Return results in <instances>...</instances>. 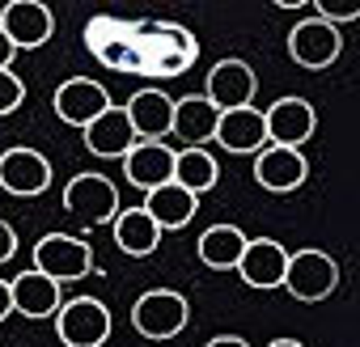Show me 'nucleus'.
Segmentation results:
<instances>
[{
	"instance_id": "1",
	"label": "nucleus",
	"mask_w": 360,
	"mask_h": 347,
	"mask_svg": "<svg viewBox=\"0 0 360 347\" xmlns=\"http://www.w3.org/2000/svg\"><path fill=\"white\" fill-rule=\"evenodd\" d=\"M280 288H288L297 301H305V305H314V301H326L335 288H339V263L326 254V250H314V246H305V250H292L288 254V267H284V284Z\"/></svg>"
},
{
	"instance_id": "2",
	"label": "nucleus",
	"mask_w": 360,
	"mask_h": 347,
	"mask_svg": "<svg viewBox=\"0 0 360 347\" xmlns=\"http://www.w3.org/2000/svg\"><path fill=\"white\" fill-rule=\"evenodd\" d=\"M56 334L64 347H102L110 339V309L98 296H72L56 309Z\"/></svg>"
},
{
	"instance_id": "3",
	"label": "nucleus",
	"mask_w": 360,
	"mask_h": 347,
	"mask_svg": "<svg viewBox=\"0 0 360 347\" xmlns=\"http://www.w3.org/2000/svg\"><path fill=\"white\" fill-rule=\"evenodd\" d=\"M34 271H43L56 284L85 280L94 271V246L81 242V237H72V233H47L34 246Z\"/></svg>"
},
{
	"instance_id": "4",
	"label": "nucleus",
	"mask_w": 360,
	"mask_h": 347,
	"mask_svg": "<svg viewBox=\"0 0 360 347\" xmlns=\"http://www.w3.org/2000/svg\"><path fill=\"white\" fill-rule=\"evenodd\" d=\"M191 309H187V296L183 292H169V288H153L144 292L136 305H131V326L144 334V339H174L183 334Z\"/></svg>"
},
{
	"instance_id": "5",
	"label": "nucleus",
	"mask_w": 360,
	"mask_h": 347,
	"mask_svg": "<svg viewBox=\"0 0 360 347\" xmlns=\"http://www.w3.org/2000/svg\"><path fill=\"white\" fill-rule=\"evenodd\" d=\"M64 208L85 225H106L119 216V187L106 174H77L64 187Z\"/></svg>"
},
{
	"instance_id": "6",
	"label": "nucleus",
	"mask_w": 360,
	"mask_h": 347,
	"mask_svg": "<svg viewBox=\"0 0 360 347\" xmlns=\"http://www.w3.org/2000/svg\"><path fill=\"white\" fill-rule=\"evenodd\" d=\"M51 187V161L39 152V148H9L0 152V191H9L18 199H34Z\"/></svg>"
},
{
	"instance_id": "7",
	"label": "nucleus",
	"mask_w": 360,
	"mask_h": 347,
	"mask_svg": "<svg viewBox=\"0 0 360 347\" xmlns=\"http://www.w3.org/2000/svg\"><path fill=\"white\" fill-rule=\"evenodd\" d=\"M0 30L18 51H39L56 34V18L43 0H9L5 13H0Z\"/></svg>"
},
{
	"instance_id": "8",
	"label": "nucleus",
	"mask_w": 360,
	"mask_h": 347,
	"mask_svg": "<svg viewBox=\"0 0 360 347\" xmlns=\"http://www.w3.org/2000/svg\"><path fill=\"white\" fill-rule=\"evenodd\" d=\"M339 51H343V39H339V30L326 26L322 18H305V22H297L292 34H288V55H292L301 68H309V72L330 68V64L339 60Z\"/></svg>"
},
{
	"instance_id": "9",
	"label": "nucleus",
	"mask_w": 360,
	"mask_h": 347,
	"mask_svg": "<svg viewBox=\"0 0 360 347\" xmlns=\"http://www.w3.org/2000/svg\"><path fill=\"white\" fill-rule=\"evenodd\" d=\"M263 127H267V144H280V148H301L314 127H318V114L305 98H280L263 110Z\"/></svg>"
},
{
	"instance_id": "10",
	"label": "nucleus",
	"mask_w": 360,
	"mask_h": 347,
	"mask_svg": "<svg viewBox=\"0 0 360 347\" xmlns=\"http://www.w3.org/2000/svg\"><path fill=\"white\" fill-rule=\"evenodd\" d=\"M305 174H309V165H305L301 148L267 144V148L255 152V183H259L263 191H271V195H288V191H297V187L305 183Z\"/></svg>"
},
{
	"instance_id": "11",
	"label": "nucleus",
	"mask_w": 360,
	"mask_h": 347,
	"mask_svg": "<svg viewBox=\"0 0 360 347\" xmlns=\"http://www.w3.org/2000/svg\"><path fill=\"white\" fill-rule=\"evenodd\" d=\"M51 106H56V114H60L68 127H81V131H85L102 110H110V93H106V85H98V81H89V77H72V81H64V85L56 89Z\"/></svg>"
},
{
	"instance_id": "12",
	"label": "nucleus",
	"mask_w": 360,
	"mask_h": 347,
	"mask_svg": "<svg viewBox=\"0 0 360 347\" xmlns=\"http://www.w3.org/2000/svg\"><path fill=\"white\" fill-rule=\"evenodd\" d=\"M255 89H259V77L246 60H221L212 72H208V102L225 114V110H242L255 102Z\"/></svg>"
},
{
	"instance_id": "13",
	"label": "nucleus",
	"mask_w": 360,
	"mask_h": 347,
	"mask_svg": "<svg viewBox=\"0 0 360 347\" xmlns=\"http://www.w3.org/2000/svg\"><path fill=\"white\" fill-rule=\"evenodd\" d=\"M284 267H288V250L276 237H255V242H246V250H242V258H238L233 271L250 288L267 292V288H280L284 284Z\"/></svg>"
},
{
	"instance_id": "14",
	"label": "nucleus",
	"mask_w": 360,
	"mask_h": 347,
	"mask_svg": "<svg viewBox=\"0 0 360 347\" xmlns=\"http://www.w3.org/2000/svg\"><path fill=\"white\" fill-rule=\"evenodd\" d=\"M123 174H127L131 187L153 191V187H161V183L174 178V148L161 144V140H136L123 152Z\"/></svg>"
},
{
	"instance_id": "15",
	"label": "nucleus",
	"mask_w": 360,
	"mask_h": 347,
	"mask_svg": "<svg viewBox=\"0 0 360 347\" xmlns=\"http://www.w3.org/2000/svg\"><path fill=\"white\" fill-rule=\"evenodd\" d=\"M140 208L157 221V229H161V233H169V229L191 225V216L200 212V195H191L187 187H178V183L169 178V183H161V187L144 191V204H140Z\"/></svg>"
},
{
	"instance_id": "16",
	"label": "nucleus",
	"mask_w": 360,
	"mask_h": 347,
	"mask_svg": "<svg viewBox=\"0 0 360 347\" xmlns=\"http://www.w3.org/2000/svg\"><path fill=\"white\" fill-rule=\"evenodd\" d=\"M123 110H127V123H131L136 140H165L169 136L174 98H165L161 89H136Z\"/></svg>"
},
{
	"instance_id": "17",
	"label": "nucleus",
	"mask_w": 360,
	"mask_h": 347,
	"mask_svg": "<svg viewBox=\"0 0 360 347\" xmlns=\"http://www.w3.org/2000/svg\"><path fill=\"white\" fill-rule=\"evenodd\" d=\"M217 123H221V110H217L204 93H191V98H183V102H174L169 136H178L187 148H204V144L217 136Z\"/></svg>"
},
{
	"instance_id": "18",
	"label": "nucleus",
	"mask_w": 360,
	"mask_h": 347,
	"mask_svg": "<svg viewBox=\"0 0 360 347\" xmlns=\"http://www.w3.org/2000/svg\"><path fill=\"white\" fill-rule=\"evenodd\" d=\"M9 292H13V313L39 322V317H56V309L64 305L60 301V284L47 280L43 271H22L9 280Z\"/></svg>"
},
{
	"instance_id": "19",
	"label": "nucleus",
	"mask_w": 360,
	"mask_h": 347,
	"mask_svg": "<svg viewBox=\"0 0 360 347\" xmlns=\"http://www.w3.org/2000/svg\"><path fill=\"white\" fill-rule=\"evenodd\" d=\"M221 148L229 152H259L267 148V127H263V110L255 106H242V110H225L221 123H217V136H212Z\"/></svg>"
},
{
	"instance_id": "20",
	"label": "nucleus",
	"mask_w": 360,
	"mask_h": 347,
	"mask_svg": "<svg viewBox=\"0 0 360 347\" xmlns=\"http://www.w3.org/2000/svg\"><path fill=\"white\" fill-rule=\"evenodd\" d=\"M131 144H136V131H131L123 106L102 110V114L85 127V148L98 152V157H119V161H123V152H127Z\"/></svg>"
},
{
	"instance_id": "21",
	"label": "nucleus",
	"mask_w": 360,
	"mask_h": 347,
	"mask_svg": "<svg viewBox=\"0 0 360 347\" xmlns=\"http://www.w3.org/2000/svg\"><path fill=\"white\" fill-rule=\"evenodd\" d=\"M110 225H115V246L127 258H148L161 246V229H157V221L144 208H123Z\"/></svg>"
},
{
	"instance_id": "22",
	"label": "nucleus",
	"mask_w": 360,
	"mask_h": 347,
	"mask_svg": "<svg viewBox=\"0 0 360 347\" xmlns=\"http://www.w3.org/2000/svg\"><path fill=\"white\" fill-rule=\"evenodd\" d=\"M246 233L238 229V225H212V229H204L200 233V263L204 267H212V271H233L238 267V258H242V250H246Z\"/></svg>"
},
{
	"instance_id": "23",
	"label": "nucleus",
	"mask_w": 360,
	"mask_h": 347,
	"mask_svg": "<svg viewBox=\"0 0 360 347\" xmlns=\"http://www.w3.org/2000/svg\"><path fill=\"white\" fill-rule=\"evenodd\" d=\"M217 178H221V169H217V157L208 148H183V152H174V183L187 187L191 195L212 191Z\"/></svg>"
},
{
	"instance_id": "24",
	"label": "nucleus",
	"mask_w": 360,
	"mask_h": 347,
	"mask_svg": "<svg viewBox=\"0 0 360 347\" xmlns=\"http://www.w3.org/2000/svg\"><path fill=\"white\" fill-rule=\"evenodd\" d=\"M22 102H26V81L13 68H5L0 72V114H13Z\"/></svg>"
},
{
	"instance_id": "25",
	"label": "nucleus",
	"mask_w": 360,
	"mask_h": 347,
	"mask_svg": "<svg viewBox=\"0 0 360 347\" xmlns=\"http://www.w3.org/2000/svg\"><path fill=\"white\" fill-rule=\"evenodd\" d=\"M314 9H318V18H322L326 26H335V30H339L343 22H356V18H360V5H314Z\"/></svg>"
},
{
	"instance_id": "26",
	"label": "nucleus",
	"mask_w": 360,
	"mask_h": 347,
	"mask_svg": "<svg viewBox=\"0 0 360 347\" xmlns=\"http://www.w3.org/2000/svg\"><path fill=\"white\" fill-rule=\"evenodd\" d=\"M13 254H18V233H13V225L0 221V263H9Z\"/></svg>"
},
{
	"instance_id": "27",
	"label": "nucleus",
	"mask_w": 360,
	"mask_h": 347,
	"mask_svg": "<svg viewBox=\"0 0 360 347\" xmlns=\"http://www.w3.org/2000/svg\"><path fill=\"white\" fill-rule=\"evenodd\" d=\"M204 347H250L242 334H217V339H208Z\"/></svg>"
},
{
	"instance_id": "28",
	"label": "nucleus",
	"mask_w": 360,
	"mask_h": 347,
	"mask_svg": "<svg viewBox=\"0 0 360 347\" xmlns=\"http://www.w3.org/2000/svg\"><path fill=\"white\" fill-rule=\"evenodd\" d=\"M13 55H18V47H13V43L5 39V30H0V72H5V68L13 64Z\"/></svg>"
},
{
	"instance_id": "29",
	"label": "nucleus",
	"mask_w": 360,
	"mask_h": 347,
	"mask_svg": "<svg viewBox=\"0 0 360 347\" xmlns=\"http://www.w3.org/2000/svg\"><path fill=\"white\" fill-rule=\"evenodd\" d=\"M13 313V292H9V280H0V322Z\"/></svg>"
},
{
	"instance_id": "30",
	"label": "nucleus",
	"mask_w": 360,
	"mask_h": 347,
	"mask_svg": "<svg viewBox=\"0 0 360 347\" xmlns=\"http://www.w3.org/2000/svg\"><path fill=\"white\" fill-rule=\"evenodd\" d=\"M267 347H305V343H297V339H271Z\"/></svg>"
}]
</instances>
